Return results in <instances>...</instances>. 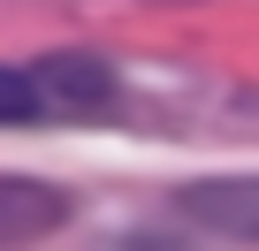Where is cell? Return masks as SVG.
<instances>
[{
	"label": "cell",
	"instance_id": "obj_2",
	"mask_svg": "<svg viewBox=\"0 0 259 251\" xmlns=\"http://www.w3.org/2000/svg\"><path fill=\"white\" fill-rule=\"evenodd\" d=\"M183 213L213 236H244L259 243V175H206L183 190Z\"/></svg>",
	"mask_w": 259,
	"mask_h": 251
},
{
	"label": "cell",
	"instance_id": "obj_1",
	"mask_svg": "<svg viewBox=\"0 0 259 251\" xmlns=\"http://www.w3.org/2000/svg\"><path fill=\"white\" fill-rule=\"evenodd\" d=\"M31 76H38L54 114H107L114 107V69L99 54H38Z\"/></svg>",
	"mask_w": 259,
	"mask_h": 251
},
{
	"label": "cell",
	"instance_id": "obj_3",
	"mask_svg": "<svg viewBox=\"0 0 259 251\" xmlns=\"http://www.w3.org/2000/svg\"><path fill=\"white\" fill-rule=\"evenodd\" d=\"M69 221V198L38 175H0V251H16V243H38Z\"/></svg>",
	"mask_w": 259,
	"mask_h": 251
},
{
	"label": "cell",
	"instance_id": "obj_4",
	"mask_svg": "<svg viewBox=\"0 0 259 251\" xmlns=\"http://www.w3.org/2000/svg\"><path fill=\"white\" fill-rule=\"evenodd\" d=\"M38 114H54L46 91H38V76L0 61V130H23V122H38Z\"/></svg>",
	"mask_w": 259,
	"mask_h": 251
}]
</instances>
